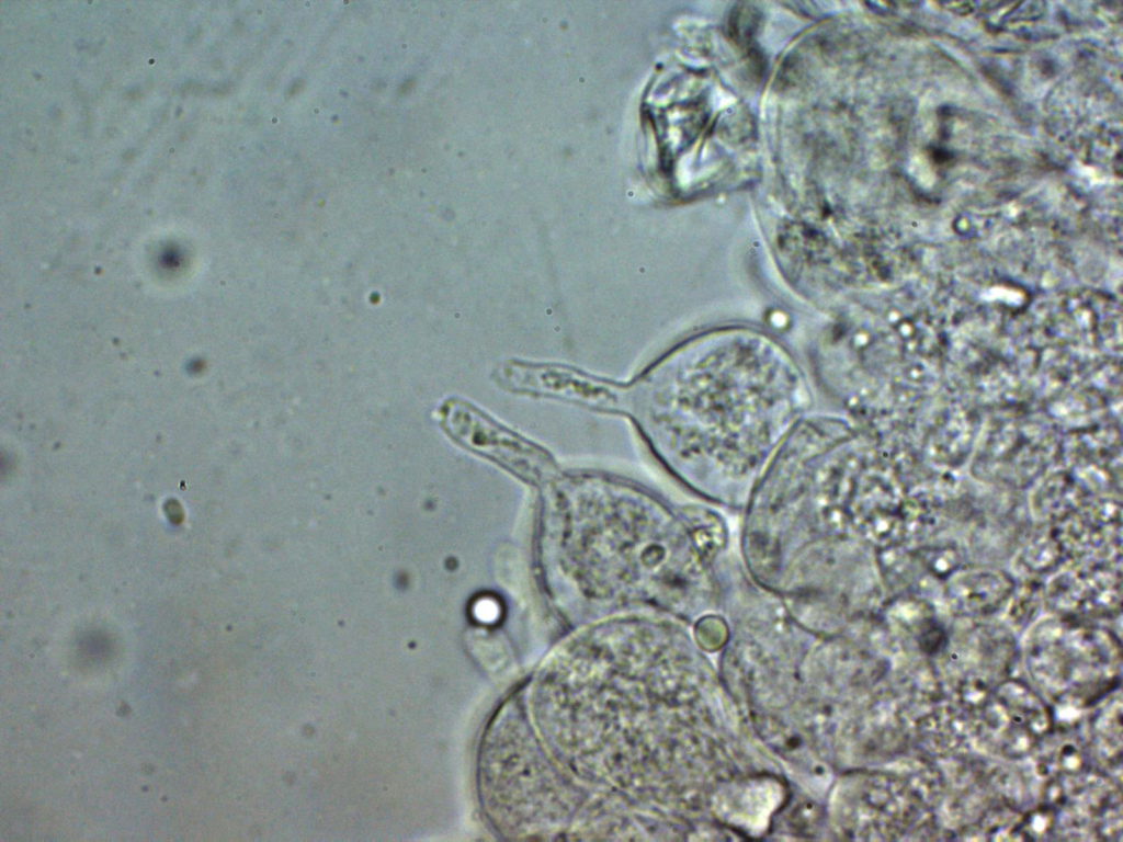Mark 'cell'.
Instances as JSON below:
<instances>
[{
    "label": "cell",
    "instance_id": "obj_1",
    "mask_svg": "<svg viewBox=\"0 0 1123 842\" xmlns=\"http://www.w3.org/2000/svg\"><path fill=\"white\" fill-rule=\"evenodd\" d=\"M1023 656L1031 685L1053 708L1087 710L1121 686L1120 638L1091 621L1054 615L1033 623Z\"/></svg>",
    "mask_w": 1123,
    "mask_h": 842
},
{
    "label": "cell",
    "instance_id": "obj_9",
    "mask_svg": "<svg viewBox=\"0 0 1123 842\" xmlns=\"http://www.w3.org/2000/svg\"><path fill=\"white\" fill-rule=\"evenodd\" d=\"M1032 485L1031 513L1047 524H1055L1077 512L1091 493L1069 468L1051 469Z\"/></svg>",
    "mask_w": 1123,
    "mask_h": 842
},
{
    "label": "cell",
    "instance_id": "obj_5",
    "mask_svg": "<svg viewBox=\"0 0 1123 842\" xmlns=\"http://www.w3.org/2000/svg\"><path fill=\"white\" fill-rule=\"evenodd\" d=\"M441 421L445 432L458 444L488 455L519 474L533 476L529 465L537 476L532 465L541 467L546 460L542 450L462 400H447L441 409Z\"/></svg>",
    "mask_w": 1123,
    "mask_h": 842
},
{
    "label": "cell",
    "instance_id": "obj_3",
    "mask_svg": "<svg viewBox=\"0 0 1123 842\" xmlns=\"http://www.w3.org/2000/svg\"><path fill=\"white\" fill-rule=\"evenodd\" d=\"M1042 803L1055 815V840H1121L1120 781L1094 765L1043 781Z\"/></svg>",
    "mask_w": 1123,
    "mask_h": 842
},
{
    "label": "cell",
    "instance_id": "obj_12",
    "mask_svg": "<svg viewBox=\"0 0 1123 842\" xmlns=\"http://www.w3.org/2000/svg\"><path fill=\"white\" fill-rule=\"evenodd\" d=\"M915 558L921 572L946 580L958 569V553L950 546H931L917 550Z\"/></svg>",
    "mask_w": 1123,
    "mask_h": 842
},
{
    "label": "cell",
    "instance_id": "obj_11",
    "mask_svg": "<svg viewBox=\"0 0 1123 842\" xmlns=\"http://www.w3.org/2000/svg\"><path fill=\"white\" fill-rule=\"evenodd\" d=\"M1044 604V584L1036 578L1016 585L1008 602V618L1018 629H1023L1036 618Z\"/></svg>",
    "mask_w": 1123,
    "mask_h": 842
},
{
    "label": "cell",
    "instance_id": "obj_6",
    "mask_svg": "<svg viewBox=\"0 0 1123 842\" xmlns=\"http://www.w3.org/2000/svg\"><path fill=\"white\" fill-rule=\"evenodd\" d=\"M1012 577L998 569H957L943 584L949 610L956 616L979 619L1005 607L1016 588Z\"/></svg>",
    "mask_w": 1123,
    "mask_h": 842
},
{
    "label": "cell",
    "instance_id": "obj_4",
    "mask_svg": "<svg viewBox=\"0 0 1123 842\" xmlns=\"http://www.w3.org/2000/svg\"><path fill=\"white\" fill-rule=\"evenodd\" d=\"M1116 560H1085L1056 571L1044 584V605L1054 615L1084 621L1121 614L1122 579Z\"/></svg>",
    "mask_w": 1123,
    "mask_h": 842
},
{
    "label": "cell",
    "instance_id": "obj_8",
    "mask_svg": "<svg viewBox=\"0 0 1123 842\" xmlns=\"http://www.w3.org/2000/svg\"><path fill=\"white\" fill-rule=\"evenodd\" d=\"M942 702L921 713L914 724L917 751L930 761L954 758L969 736L964 713Z\"/></svg>",
    "mask_w": 1123,
    "mask_h": 842
},
{
    "label": "cell",
    "instance_id": "obj_10",
    "mask_svg": "<svg viewBox=\"0 0 1123 842\" xmlns=\"http://www.w3.org/2000/svg\"><path fill=\"white\" fill-rule=\"evenodd\" d=\"M1050 526L1025 542L1016 556L1017 569L1031 578L1056 572L1065 561H1068L1060 539L1053 526Z\"/></svg>",
    "mask_w": 1123,
    "mask_h": 842
},
{
    "label": "cell",
    "instance_id": "obj_2",
    "mask_svg": "<svg viewBox=\"0 0 1123 842\" xmlns=\"http://www.w3.org/2000/svg\"><path fill=\"white\" fill-rule=\"evenodd\" d=\"M965 717L971 738L1007 760L1033 755L1055 727L1052 705L1031 684L1010 676Z\"/></svg>",
    "mask_w": 1123,
    "mask_h": 842
},
{
    "label": "cell",
    "instance_id": "obj_7",
    "mask_svg": "<svg viewBox=\"0 0 1123 842\" xmlns=\"http://www.w3.org/2000/svg\"><path fill=\"white\" fill-rule=\"evenodd\" d=\"M1080 736L1092 764L1111 774L1120 772L1122 763V695L1121 686L1113 690L1088 709ZM1112 775V774H1111Z\"/></svg>",
    "mask_w": 1123,
    "mask_h": 842
}]
</instances>
